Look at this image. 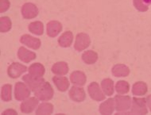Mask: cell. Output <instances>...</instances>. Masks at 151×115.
<instances>
[{
  "mask_svg": "<svg viewBox=\"0 0 151 115\" xmlns=\"http://www.w3.org/2000/svg\"><path fill=\"white\" fill-rule=\"evenodd\" d=\"M114 99H115V110L117 111L116 114H124V113L127 112L131 107L132 99L130 96L118 94L115 95Z\"/></svg>",
  "mask_w": 151,
  "mask_h": 115,
  "instance_id": "cell-1",
  "label": "cell"
},
{
  "mask_svg": "<svg viewBox=\"0 0 151 115\" xmlns=\"http://www.w3.org/2000/svg\"><path fill=\"white\" fill-rule=\"evenodd\" d=\"M53 94H54V91H53L51 84L49 82H45L44 84H42L34 91L35 97L42 102H47V101L52 99Z\"/></svg>",
  "mask_w": 151,
  "mask_h": 115,
  "instance_id": "cell-2",
  "label": "cell"
},
{
  "mask_svg": "<svg viewBox=\"0 0 151 115\" xmlns=\"http://www.w3.org/2000/svg\"><path fill=\"white\" fill-rule=\"evenodd\" d=\"M148 110L146 108V101L143 98L132 99V104L129 114H147Z\"/></svg>",
  "mask_w": 151,
  "mask_h": 115,
  "instance_id": "cell-3",
  "label": "cell"
},
{
  "mask_svg": "<svg viewBox=\"0 0 151 115\" xmlns=\"http://www.w3.org/2000/svg\"><path fill=\"white\" fill-rule=\"evenodd\" d=\"M30 91L29 86L26 84L18 82L14 86V97L15 99L18 101H23L28 99L30 95Z\"/></svg>",
  "mask_w": 151,
  "mask_h": 115,
  "instance_id": "cell-4",
  "label": "cell"
},
{
  "mask_svg": "<svg viewBox=\"0 0 151 115\" xmlns=\"http://www.w3.org/2000/svg\"><path fill=\"white\" fill-rule=\"evenodd\" d=\"M88 94L91 99L95 100V101L100 102V101L104 100L106 98V94L104 93L102 88H100L99 84L96 82H92L89 84L88 86Z\"/></svg>",
  "mask_w": 151,
  "mask_h": 115,
  "instance_id": "cell-5",
  "label": "cell"
},
{
  "mask_svg": "<svg viewBox=\"0 0 151 115\" xmlns=\"http://www.w3.org/2000/svg\"><path fill=\"white\" fill-rule=\"evenodd\" d=\"M22 80L25 82V84L29 86V88L31 90V91H35L42 84H44L45 79L42 77H37V76H32L30 74H26L22 76Z\"/></svg>",
  "mask_w": 151,
  "mask_h": 115,
  "instance_id": "cell-6",
  "label": "cell"
},
{
  "mask_svg": "<svg viewBox=\"0 0 151 115\" xmlns=\"http://www.w3.org/2000/svg\"><path fill=\"white\" fill-rule=\"evenodd\" d=\"M91 44V39L88 35L85 33H80L76 35L74 49L78 52L86 49Z\"/></svg>",
  "mask_w": 151,
  "mask_h": 115,
  "instance_id": "cell-7",
  "label": "cell"
},
{
  "mask_svg": "<svg viewBox=\"0 0 151 115\" xmlns=\"http://www.w3.org/2000/svg\"><path fill=\"white\" fill-rule=\"evenodd\" d=\"M39 99L36 97H30L26 99L23 100L20 105V110L23 114H30L34 112L39 103Z\"/></svg>",
  "mask_w": 151,
  "mask_h": 115,
  "instance_id": "cell-8",
  "label": "cell"
},
{
  "mask_svg": "<svg viewBox=\"0 0 151 115\" xmlns=\"http://www.w3.org/2000/svg\"><path fill=\"white\" fill-rule=\"evenodd\" d=\"M22 15L25 19H32L36 18L39 11L35 4L32 3H26L22 6Z\"/></svg>",
  "mask_w": 151,
  "mask_h": 115,
  "instance_id": "cell-9",
  "label": "cell"
},
{
  "mask_svg": "<svg viewBox=\"0 0 151 115\" xmlns=\"http://www.w3.org/2000/svg\"><path fill=\"white\" fill-rule=\"evenodd\" d=\"M27 71V67L22 64L12 63L7 68V74L12 79H17Z\"/></svg>",
  "mask_w": 151,
  "mask_h": 115,
  "instance_id": "cell-10",
  "label": "cell"
},
{
  "mask_svg": "<svg viewBox=\"0 0 151 115\" xmlns=\"http://www.w3.org/2000/svg\"><path fill=\"white\" fill-rule=\"evenodd\" d=\"M20 42L22 44L26 45L27 47L30 48L32 49L37 50L41 47V41L38 38L32 37L29 34H24L20 38Z\"/></svg>",
  "mask_w": 151,
  "mask_h": 115,
  "instance_id": "cell-11",
  "label": "cell"
},
{
  "mask_svg": "<svg viewBox=\"0 0 151 115\" xmlns=\"http://www.w3.org/2000/svg\"><path fill=\"white\" fill-rule=\"evenodd\" d=\"M68 94L71 99L76 102H83L86 98V94H85L84 90L82 87H79V86H72L71 89L69 90Z\"/></svg>",
  "mask_w": 151,
  "mask_h": 115,
  "instance_id": "cell-12",
  "label": "cell"
},
{
  "mask_svg": "<svg viewBox=\"0 0 151 115\" xmlns=\"http://www.w3.org/2000/svg\"><path fill=\"white\" fill-rule=\"evenodd\" d=\"M115 110V99L110 98L107 99L105 102H102L99 106V111L101 114L110 115L112 114Z\"/></svg>",
  "mask_w": 151,
  "mask_h": 115,
  "instance_id": "cell-13",
  "label": "cell"
},
{
  "mask_svg": "<svg viewBox=\"0 0 151 115\" xmlns=\"http://www.w3.org/2000/svg\"><path fill=\"white\" fill-rule=\"evenodd\" d=\"M18 57L24 63H29L30 61L36 59V53L22 46L18 51Z\"/></svg>",
  "mask_w": 151,
  "mask_h": 115,
  "instance_id": "cell-14",
  "label": "cell"
},
{
  "mask_svg": "<svg viewBox=\"0 0 151 115\" xmlns=\"http://www.w3.org/2000/svg\"><path fill=\"white\" fill-rule=\"evenodd\" d=\"M62 30V25L58 21H50L47 23V35L50 37L58 36Z\"/></svg>",
  "mask_w": 151,
  "mask_h": 115,
  "instance_id": "cell-15",
  "label": "cell"
},
{
  "mask_svg": "<svg viewBox=\"0 0 151 115\" xmlns=\"http://www.w3.org/2000/svg\"><path fill=\"white\" fill-rule=\"evenodd\" d=\"M52 82L54 83L55 86L58 91L61 92L66 91L69 87L70 83L68 81L67 77L63 76H57L52 78Z\"/></svg>",
  "mask_w": 151,
  "mask_h": 115,
  "instance_id": "cell-16",
  "label": "cell"
},
{
  "mask_svg": "<svg viewBox=\"0 0 151 115\" xmlns=\"http://www.w3.org/2000/svg\"><path fill=\"white\" fill-rule=\"evenodd\" d=\"M86 75L81 71H75L70 75V81L76 86H83L86 84Z\"/></svg>",
  "mask_w": 151,
  "mask_h": 115,
  "instance_id": "cell-17",
  "label": "cell"
},
{
  "mask_svg": "<svg viewBox=\"0 0 151 115\" xmlns=\"http://www.w3.org/2000/svg\"><path fill=\"white\" fill-rule=\"evenodd\" d=\"M112 75L115 77H126L130 74V68L122 64H117L113 66L111 70Z\"/></svg>",
  "mask_w": 151,
  "mask_h": 115,
  "instance_id": "cell-18",
  "label": "cell"
},
{
  "mask_svg": "<svg viewBox=\"0 0 151 115\" xmlns=\"http://www.w3.org/2000/svg\"><path fill=\"white\" fill-rule=\"evenodd\" d=\"M51 70L55 76H65L68 72V65L65 61H60L54 64Z\"/></svg>",
  "mask_w": 151,
  "mask_h": 115,
  "instance_id": "cell-19",
  "label": "cell"
},
{
  "mask_svg": "<svg viewBox=\"0 0 151 115\" xmlns=\"http://www.w3.org/2000/svg\"><path fill=\"white\" fill-rule=\"evenodd\" d=\"M73 41V34L71 31H66L58 38V44L60 47H70Z\"/></svg>",
  "mask_w": 151,
  "mask_h": 115,
  "instance_id": "cell-20",
  "label": "cell"
},
{
  "mask_svg": "<svg viewBox=\"0 0 151 115\" xmlns=\"http://www.w3.org/2000/svg\"><path fill=\"white\" fill-rule=\"evenodd\" d=\"M101 88L107 96H111L115 92V86L112 79L109 78L104 79L101 82Z\"/></svg>",
  "mask_w": 151,
  "mask_h": 115,
  "instance_id": "cell-21",
  "label": "cell"
},
{
  "mask_svg": "<svg viewBox=\"0 0 151 115\" xmlns=\"http://www.w3.org/2000/svg\"><path fill=\"white\" fill-rule=\"evenodd\" d=\"M98 54L93 50H88L82 54V60L86 64H93L98 60Z\"/></svg>",
  "mask_w": 151,
  "mask_h": 115,
  "instance_id": "cell-22",
  "label": "cell"
},
{
  "mask_svg": "<svg viewBox=\"0 0 151 115\" xmlns=\"http://www.w3.org/2000/svg\"><path fill=\"white\" fill-rule=\"evenodd\" d=\"M148 87L146 83L142 81L136 82L132 86V94L135 96H142L146 94Z\"/></svg>",
  "mask_w": 151,
  "mask_h": 115,
  "instance_id": "cell-23",
  "label": "cell"
},
{
  "mask_svg": "<svg viewBox=\"0 0 151 115\" xmlns=\"http://www.w3.org/2000/svg\"><path fill=\"white\" fill-rule=\"evenodd\" d=\"M28 71H29V74H30L32 76L42 77L45 72V68L42 64L34 63L32 64L31 65L29 66Z\"/></svg>",
  "mask_w": 151,
  "mask_h": 115,
  "instance_id": "cell-24",
  "label": "cell"
},
{
  "mask_svg": "<svg viewBox=\"0 0 151 115\" xmlns=\"http://www.w3.org/2000/svg\"><path fill=\"white\" fill-rule=\"evenodd\" d=\"M53 112V105L49 102H43L38 106L36 110V114L48 115L52 114Z\"/></svg>",
  "mask_w": 151,
  "mask_h": 115,
  "instance_id": "cell-25",
  "label": "cell"
},
{
  "mask_svg": "<svg viewBox=\"0 0 151 115\" xmlns=\"http://www.w3.org/2000/svg\"><path fill=\"white\" fill-rule=\"evenodd\" d=\"M28 29L32 34L37 35V36H41L44 33V26L42 21H33L28 26Z\"/></svg>",
  "mask_w": 151,
  "mask_h": 115,
  "instance_id": "cell-26",
  "label": "cell"
},
{
  "mask_svg": "<svg viewBox=\"0 0 151 115\" xmlns=\"http://www.w3.org/2000/svg\"><path fill=\"white\" fill-rule=\"evenodd\" d=\"M1 99L4 102H10L12 99V86L5 84L1 88Z\"/></svg>",
  "mask_w": 151,
  "mask_h": 115,
  "instance_id": "cell-27",
  "label": "cell"
},
{
  "mask_svg": "<svg viewBox=\"0 0 151 115\" xmlns=\"http://www.w3.org/2000/svg\"><path fill=\"white\" fill-rule=\"evenodd\" d=\"M115 89L119 94H125L130 91V84L127 81L121 80L116 83Z\"/></svg>",
  "mask_w": 151,
  "mask_h": 115,
  "instance_id": "cell-28",
  "label": "cell"
},
{
  "mask_svg": "<svg viewBox=\"0 0 151 115\" xmlns=\"http://www.w3.org/2000/svg\"><path fill=\"white\" fill-rule=\"evenodd\" d=\"M12 26L11 20L9 17H1L0 19V31L1 33H6L10 31Z\"/></svg>",
  "mask_w": 151,
  "mask_h": 115,
  "instance_id": "cell-29",
  "label": "cell"
},
{
  "mask_svg": "<svg viewBox=\"0 0 151 115\" xmlns=\"http://www.w3.org/2000/svg\"><path fill=\"white\" fill-rule=\"evenodd\" d=\"M133 3L136 10L140 12H146L148 11L149 6L144 3L143 0H133Z\"/></svg>",
  "mask_w": 151,
  "mask_h": 115,
  "instance_id": "cell-30",
  "label": "cell"
},
{
  "mask_svg": "<svg viewBox=\"0 0 151 115\" xmlns=\"http://www.w3.org/2000/svg\"><path fill=\"white\" fill-rule=\"evenodd\" d=\"M11 3L9 0H0V13H3L8 11Z\"/></svg>",
  "mask_w": 151,
  "mask_h": 115,
  "instance_id": "cell-31",
  "label": "cell"
},
{
  "mask_svg": "<svg viewBox=\"0 0 151 115\" xmlns=\"http://www.w3.org/2000/svg\"><path fill=\"white\" fill-rule=\"evenodd\" d=\"M2 114H18V113L16 112L14 110H12V109H8V110L3 111Z\"/></svg>",
  "mask_w": 151,
  "mask_h": 115,
  "instance_id": "cell-32",
  "label": "cell"
},
{
  "mask_svg": "<svg viewBox=\"0 0 151 115\" xmlns=\"http://www.w3.org/2000/svg\"><path fill=\"white\" fill-rule=\"evenodd\" d=\"M146 104H147L148 107L150 108V110L151 111V94L150 95H149V96H147V98L146 99Z\"/></svg>",
  "mask_w": 151,
  "mask_h": 115,
  "instance_id": "cell-33",
  "label": "cell"
},
{
  "mask_svg": "<svg viewBox=\"0 0 151 115\" xmlns=\"http://www.w3.org/2000/svg\"><path fill=\"white\" fill-rule=\"evenodd\" d=\"M143 2L146 3V5H149L151 3V0H143Z\"/></svg>",
  "mask_w": 151,
  "mask_h": 115,
  "instance_id": "cell-34",
  "label": "cell"
}]
</instances>
